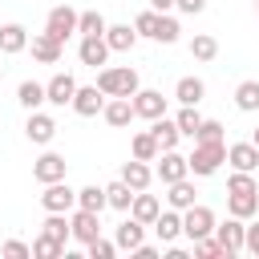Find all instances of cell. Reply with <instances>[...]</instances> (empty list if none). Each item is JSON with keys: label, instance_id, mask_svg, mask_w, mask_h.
<instances>
[{"label": "cell", "instance_id": "obj_1", "mask_svg": "<svg viewBox=\"0 0 259 259\" xmlns=\"http://www.w3.org/2000/svg\"><path fill=\"white\" fill-rule=\"evenodd\" d=\"M97 89H101L105 97H134V93H138V73H134L130 65H121V69H101V73H97Z\"/></svg>", "mask_w": 259, "mask_h": 259}, {"label": "cell", "instance_id": "obj_2", "mask_svg": "<svg viewBox=\"0 0 259 259\" xmlns=\"http://www.w3.org/2000/svg\"><path fill=\"white\" fill-rule=\"evenodd\" d=\"M186 162H190V174L206 178V174H214L227 162V142H194V154Z\"/></svg>", "mask_w": 259, "mask_h": 259}, {"label": "cell", "instance_id": "obj_3", "mask_svg": "<svg viewBox=\"0 0 259 259\" xmlns=\"http://www.w3.org/2000/svg\"><path fill=\"white\" fill-rule=\"evenodd\" d=\"M214 210L210 206H202V202H194V206H186L182 210V235L194 243V239H206V235H214Z\"/></svg>", "mask_w": 259, "mask_h": 259}, {"label": "cell", "instance_id": "obj_4", "mask_svg": "<svg viewBox=\"0 0 259 259\" xmlns=\"http://www.w3.org/2000/svg\"><path fill=\"white\" fill-rule=\"evenodd\" d=\"M77 20H81V12H73L69 4H61V8H53V12H49V20H45V32H53V36L65 45V40L77 32Z\"/></svg>", "mask_w": 259, "mask_h": 259}, {"label": "cell", "instance_id": "obj_5", "mask_svg": "<svg viewBox=\"0 0 259 259\" xmlns=\"http://www.w3.org/2000/svg\"><path fill=\"white\" fill-rule=\"evenodd\" d=\"M40 206L45 210H73L77 206V190H69V182L61 178V182H45V194H40Z\"/></svg>", "mask_w": 259, "mask_h": 259}, {"label": "cell", "instance_id": "obj_6", "mask_svg": "<svg viewBox=\"0 0 259 259\" xmlns=\"http://www.w3.org/2000/svg\"><path fill=\"white\" fill-rule=\"evenodd\" d=\"M69 227H73V239H77V243H93V239L101 235V219H97V210H85V206L73 210Z\"/></svg>", "mask_w": 259, "mask_h": 259}, {"label": "cell", "instance_id": "obj_7", "mask_svg": "<svg viewBox=\"0 0 259 259\" xmlns=\"http://www.w3.org/2000/svg\"><path fill=\"white\" fill-rule=\"evenodd\" d=\"M214 239L223 243V251H227V255H239V251H243V239H247L243 219H235V214H231L223 227H214Z\"/></svg>", "mask_w": 259, "mask_h": 259}, {"label": "cell", "instance_id": "obj_8", "mask_svg": "<svg viewBox=\"0 0 259 259\" xmlns=\"http://www.w3.org/2000/svg\"><path fill=\"white\" fill-rule=\"evenodd\" d=\"M134 113L146 117V121H154V117L166 113V97H162L158 89H138V93H134Z\"/></svg>", "mask_w": 259, "mask_h": 259}, {"label": "cell", "instance_id": "obj_9", "mask_svg": "<svg viewBox=\"0 0 259 259\" xmlns=\"http://www.w3.org/2000/svg\"><path fill=\"white\" fill-rule=\"evenodd\" d=\"M109 53H113V49H109V40H105V36H81V49H77L81 65L97 69V65H105V57H109Z\"/></svg>", "mask_w": 259, "mask_h": 259}, {"label": "cell", "instance_id": "obj_10", "mask_svg": "<svg viewBox=\"0 0 259 259\" xmlns=\"http://www.w3.org/2000/svg\"><path fill=\"white\" fill-rule=\"evenodd\" d=\"M32 174H36V182H61L69 174V162L61 154H40L36 166H32Z\"/></svg>", "mask_w": 259, "mask_h": 259}, {"label": "cell", "instance_id": "obj_11", "mask_svg": "<svg viewBox=\"0 0 259 259\" xmlns=\"http://www.w3.org/2000/svg\"><path fill=\"white\" fill-rule=\"evenodd\" d=\"M154 174L170 186V182H178V178H186V174H190V162H186L182 154H174V150H162V162H158V170H154Z\"/></svg>", "mask_w": 259, "mask_h": 259}, {"label": "cell", "instance_id": "obj_12", "mask_svg": "<svg viewBox=\"0 0 259 259\" xmlns=\"http://www.w3.org/2000/svg\"><path fill=\"white\" fill-rule=\"evenodd\" d=\"M73 109H77L81 117H93V113H101V109H105V93H101L97 85H85V89H77V93H73Z\"/></svg>", "mask_w": 259, "mask_h": 259}, {"label": "cell", "instance_id": "obj_13", "mask_svg": "<svg viewBox=\"0 0 259 259\" xmlns=\"http://www.w3.org/2000/svg\"><path fill=\"white\" fill-rule=\"evenodd\" d=\"M24 134H28V142H36V146H49L53 142V134H57V121L49 117V113H28V125H24Z\"/></svg>", "mask_w": 259, "mask_h": 259}, {"label": "cell", "instance_id": "obj_14", "mask_svg": "<svg viewBox=\"0 0 259 259\" xmlns=\"http://www.w3.org/2000/svg\"><path fill=\"white\" fill-rule=\"evenodd\" d=\"M227 162L235 170H259V146L255 142H235V146H227Z\"/></svg>", "mask_w": 259, "mask_h": 259}, {"label": "cell", "instance_id": "obj_15", "mask_svg": "<svg viewBox=\"0 0 259 259\" xmlns=\"http://www.w3.org/2000/svg\"><path fill=\"white\" fill-rule=\"evenodd\" d=\"M101 117L113 125V130H121V125H130L138 113H134V101L130 97H113V101H105V109H101Z\"/></svg>", "mask_w": 259, "mask_h": 259}, {"label": "cell", "instance_id": "obj_16", "mask_svg": "<svg viewBox=\"0 0 259 259\" xmlns=\"http://www.w3.org/2000/svg\"><path fill=\"white\" fill-rule=\"evenodd\" d=\"M32 57H36L40 65H57V61H61V40H57L53 32H36V36H32Z\"/></svg>", "mask_w": 259, "mask_h": 259}, {"label": "cell", "instance_id": "obj_17", "mask_svg": "<svg viewBox=\"0 0 259 259\" xmlns=\"http://www.w3.org/2000/svg\"><path fill=\"white\" fill-rule=\"evenodd\" d=\"M45 93H49V101L53 105H73V93H77V81L69 77V73H57L49 85H45Z\"/></svg>", "mask_w": 259, "mask_h": 259}, {"label": "cell", "instance_id": "obj_18", "mask_svg": "<svg viewBox=\"0 0 259 259\" xmlns=\"http://www.w3.org/2000/svg\"><path fill=\"white\" fill-rule=\"evenodd\" d=\"M130 214H134L138 223H146V227H154V219L162 214V202H158L154 194H146V190H138V194H134V206H130Z\"/></svg>", "mask_w": 259, "mask_h": 259}, {"label": "cell", "instance_id": "obj_19", "mask_svg": "<svg viewBox=\"0 0 259 259\" xmlns=\"http://www.w3.org/2000/svg\"><path fill=\"white\" fill-rule=\"evenodd\" d=\"M24 49H28V32H24V24H4V28H0V53L12 57V53H24Z\"/></svg>", "mask_w": 259, "mask_h": 259}, {"label": "cell", "instance_id": "obj_20", "mask_svg": "<svg viewBox=\"0 0 259 259\" xmlns=\"http://www.w3.org/2000/svg\"><path fill=\"white\" fill-rule=\"evenodd\" d=\"M150 134L158 138V146H162V150H174V146H178V138H182V130H178V121H170L166 113H162V117H154V125H150Z\"/></svg>", "mask_w": 259, "mask_h": 259}, {"label": "cell", "instance_id": "obj_21", "mask_svg": "<svg viewBox=\"0 0 259 259\" xmlns=\"http://www.w3.org/2000/svg\"><path fill=\"white\" fill-rule=\"evenodd\" d=\"M121 182H130L134 190H146V186L154 182V170H150L142 158H134V162H125V166H121Z\"/></svg>", "mask_w": 259, "mask_h": 259}, {"label": "cell", "instance_id": "obj_22", "mask_svg": "<svg viewBox=\"0 0 259 259\" xmlns=\"http://www.w3.org/2000/svg\"><path fill=\"white\" fill-rule=\"evenodd\" d=\"M154 231H158L162 243H174V239L182 235V214H178V210H162V214L154 219Z\"/></svg>", "mask_w": 259, "mask_h": 259}, {"label": "cell", "instance_id": "obj_23", "mask_svg": "<svg viewBox=\"0 0 259 259\" xmlns=\"http://www.w3.org/2000/svg\"><path fill=\"white\" fill-rule=\"evenodd\" d=\"M134 194H138V190H134L130 182H121V178L105 186V198H109V206H113V210H130V206H134Z\"/></svg>", "mask_w": 259, "mask_h": 259}, {"label": "cell", "instance_id": "obj_24", "mask_svg": "<svg viewBox=\"0 0 259 259\" xmlns=\"http://www.w3.org/2000/svg\"><path fill=\"white\" fill-rule=\"evenodd\" d=\"M105 40H109L113 53H125V49H134V40H138V28H130V24H113V28H105Z\"/></svg>", "mask_w": 259, "mask_h": 259}, {"label": "cell", "instance_id": "obj_25", "mask_svg": "<svg viewBox=\"0 0 259 259\" xmlns=\"http://www.w3.org/2000/svg\"><path fill=\"white\" fill-rule=\"evenodd\" d=\"M202 93H206V85H202L198 77H182V81L174 85V97H178L182 105H198V101H202Z\"/></svg>", "mask_w": 259, "mask_h": 259}, {"label": "cell", "instance_id": "obj_26", "mask_svg": "<svg viewBox=\"0 0 259 259\" xmlns=\"http://www.w3.org/2000/svg\"><path fill=\"white\" fill-rule=\"evenodd\" d=\"M16 101H20V105L32 113L40 101H49V93H45V85H40V81H20V89H16Z\"/></svg>", "mask_w": 259, "mask_h": 259}, {"label": "cell", "instance_id": "obj_27", "mask_svg": "<svg viewBox=\"0 0 259 259\" xmlns=\"http://www.w3.org/2000/svg\"><path fill=\"white\" fill-rule=\"evenodd\" d=\"M227 210L235 219H251L259 214V194H227Z\"/></svg>", "mask_w": 259, "mask_h": 259}, {"label": "cell", "instance_id": "obj_28", "mask_svg": "<svg viewBox=\"0 0 259 259\" xmlns=\"http://www.w3.org/2000/svg\"><path fill=\"white\" fill-rule=\"evenodd\" d=\"M142 227H146V223H138V219L130 214V219H125V223L117 227V239H113V243H117L121 251H134V247L142 243Z\"/></svg>", "mask_w": 259, "mask_h": 259}, {"label": "cell", "instance_id": "obj_29", "mask_svg": "<svg viewBox=\"0 0 259 259\" xmlns=\"http://www.w3.org/2000/svg\"><path fill=\"white\" fill-rule=\"evenodd\" d=\"M194 194H198V190H194L186 178H178V182H170V194H166V198H170L174 210H186V206H194Z\"/></svg>", "mask_w": 259, "mask_h": 259}, {"label": "cell", "instance_id": "obj_30", "mask_svg": "<svg viewBox=\"0 0 259 259\" xmlns=\"http://www.w3.org/2000/svg\"><path fill=\"white\" fill-rule=\"evenodd\" d=\"M162 154V146H158V138L146 130V134H134V158H142V162H154Z\"/></svg>", "mask_w": 259, "mask_h": 259}, {"label": "cell", "instance_id": "obj_31", "mask_svg": "<svg viewBox=\"0 0 259 259\" xmlns=\"http://www.w3.org/2000/svg\"><path fill=\"white\" fill-rule=\"evenodd\" d=\"M77 206H85V210H105L109 206V198H105V186H85V190H77Z\"/></svg>", "mask_w": 259, "mask_h": 259}, {"label": "cell", "instance_id": "obj_32", "mask_svg": "<svg viewBox=\"0 0 259 259\" xmlns=\"http://www.w3.org/2000/svg\"><path fill=\"white\" fill-rule=\"evenodd\" d=\"M227 194H259V182L251 178V170H235L227 178Z\"/></svg>", "mask_w": 259, "mask_h": 259}, {"label": "cell", "instance_id": "obj_33", "mask_svg": "<svg viewBox=\"0 0 259 259\" xmlns=\"http://www.w3.org/2000/svg\"><path fill=\"white\" fill-rule=\"evenodd\" d=\"M235 105H239L243 113L259 109V81H243V85L235 89Z\"/></svg>", "mask_w": 259, "mask_h": 259}, {"label": "cell", "instance_id": "obj_34", "mask_svg": "<svg viewBox=\"0 0 259 259\" xmlns=\"http://www.w3.org/2000/svg\"><path fill=\"white\" fill-rule=\"evenodd\" d=\"M105 16L101 12H81V20H77V32L81 36H105Z\"/></svg>", "mask_w": 259, "mask_h": 259}, {"label": "cell", "instance_id": "obj_35", "mask_svg": "<svg viewBox=\"0 0 259 259\" xmlns=\"http://www.w3.org/2000/svg\"><path fill=\"white\" fill-rule=\"evenodd\" d=\"M190 57H194V61H214V57H219V40L206 36V32L194 36V40H190Z\"/></svg>", "mask_w": 259, "mask_h": 259}, {"label": "cell", "instance_id": "obj_36", "mask_svg": "<svg viewBox=\"0 0 259 259\" xmlns=\"http://www.w3.org/2000/svg\"><path fill=\"white\" fill-rule=\"evenodd\" d=\"M174 121H178V130H182V138H194V134H198V125H202V117H198V109H194V105H182Z\"/></svg>", "mask_w": 259, "mask_h": 259}, {"label": "cell", "instance_id": "obj_37", "mask_svg": "<svg viewBox=\"0 0 259 259\" xmlns=\"http://www.w3.org/2000/svg\"><path fill=\"white\" fill-rule=\"evenodd\" d=\"M194 259H231V255L223 251V243H219V239H210V235H206V239H194Z\"/></svg>", "mask_w": 259, "mask_h": 259}, {"label": "cell", "instance_id": "obj_38", "mask_svg": "<svg viewBox=\"0 0 259 259\" xmlns=\"http://www.w3.org/2000/svg\"><path fill=\"white\" fill-rule=\"evenodd\" d=\"M178 32H182V28H178V20L162 12V16H158V36H154V40H162V45H174V40H178Z\"/></svg>", "mask_w": 259, "mask_h": 259}, {"label": "cell", "instance_id": "obj_39", "mask_svg": "<svg viewBox=\"0 0 259 259\" xmlns=\"http://www.w3.org/2000/svg\"><path fill=\"white\" fill-rule=\"evenodd\" d=\"M61 251H65V243H57V239H49V235H40V239L32 243V255H36V259H57Z\"/></svg>", "mask_w": 259, "mask_h": 259}, {"label": "cell", "instance_id": "obj_40", "mask_svg": "<svg viewBox=\"0 0 259 259\" xmlns=\"http://www.w3.org/2000/svg\"><path fill=\"white\" fill-rule=\"evenodd\" d=\"M158 16H162V12H154V8H150V12H142V16L134 20L138 36H158Z\"/></svg>", "mask_w": 259, "mask_h": 259}, {"label": "cell", "instance_id": "obj_41", "mask_svg": "<svg viewBox=\"0 0 259 259\" xmlns=\"http://www.w3.org/2000/svg\"><path fill=\"white\" fill-rule=\"evenodd\" d=\"M194 142H223V121H202Z\"/></svg>", "mask_w": 259, "mask_h": 259}, {"label": "cell", "instance_id": "obj_42", "mask_svg": "<svg viewBox=\"0 0 259 259\" xmlns=\"http://www.w3.org/2000/svg\"><path fill=\"white\" fill-rule=\"evenodd\" d=\"M85 247H89L93 259H113V251H117V243H109V239H101V235H97L93 243H85Z\"/></svg>", "mask_w": 259, "mask_h": 259}, {"label": "cell", "instance_id": "obj_43", "mask_svg": "<svg viewBox=\"0 0 259 259\" xmlns=\"http://www.w3.org/2000/svg\"><path fill=\"white\" fill-rule=\"evenodd\" d=\"M4 255H8V259H24V255H32V247L20 243V239H8V243H4Z\"/></svg>", "mask_w": 259, "mask_h": 259}, {"label": "cell", "instance_id": "obj_44", "mask_svg": "<svg viewBox=\"0 0 259 259\" xmlns=\"http://www.w3.org/2000/svg\"><path fill=\"white\" fill-rule=\"evenodd\" d=\"M243 251H251V255H259V223H255V227H247V239H243Z\"/></svg>", "mask_w": 259, "mask_h": 259}, {"label": "cell", "instance_id": "obj_45", "mask_svg": "<svg viewBox=\"0 0 259 259\" xmlns=\"http://www.w3.org/2000/svg\"><path fill=\"white\" fill-rule=\"evenodd\" d=\"M174 8H178V12H186V16H194V12H202V8H206V0H174Z\"/></svg>", "mask_w": 259, "mask_h": 259}, {"label": "cell", "instance_id": "obj_46", "mask_svg": "<svg viewBox=\"0 0 259 259\" xmlns=\"http://www.w3.org/2000/svg\"><path fill=\"white\" fill-rule=\"evenodd\" d=\"M150 8L154 12H166V8H174V0H150Z\"/></svg>", "mask_w": 259, "mask_h": 259}, {"label": "cell", "instance_id": "obj_47", "mask_svg": "<svg viewBox=\"0 0 259 259\" xmlns=\"http://www.w3.org/2000/svg\"><path fill=\"white\" fill-rule=\"evenodd\" d=\"M251 142H255V146H259V130H255V138H251Z\"/></svg>", "mask_w": 259, "mask_h": 259}]
</instances>
